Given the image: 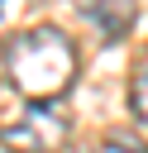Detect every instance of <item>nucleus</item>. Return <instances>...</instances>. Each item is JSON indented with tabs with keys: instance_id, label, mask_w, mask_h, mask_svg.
<instances>
[{
	"instance_id": "nucleus-6",
	"label": "nucleus",
	"mask_w": 148,
	"mask_h": 153,
	"mask_svg": "<svg viewBox=\"0 0 148 153\" xmlns=\"http://www.w3.org/2000/svg\"><path fill=\"white\" fill-rule=\"evenodd\" d=\"M19 10H24V0H0V33L19 19Z\"/></svg>"
},
{
	"instance_id": "nucleus-1",
	"label": "nucleus",
	"mask_w": 148,
	"mask_h": 153,
	"mask_svg": "<svg viewBox=\"0 0 148 153\" xmlns=\"http://www.w3.org/2000/svg\"><path fill=\"white\" fill-rule=\"evenodd\" d=\"M0 62H5V76L10 86L24 96V100H57L72 91L76 81V43L53 29V24H38V29H24L14 38H5L0 48Z\"/></svg>"
},
{
	"instance_id": "nucleus-2",
	"label": "nucleus",
	"mask_w": 148,
	"mask_h": 153,
	"mask_svg": "<svg viewBox=\"0 0 148 153\" xmlns=\"http://www.w3.org/2000/svg\"><path fill=\"white\" fill-rule=\"evenodd\" d=\"M72 139V115H62L53 100H29L10 124H0V143L10 153H62Z\"/></svg>"
},
{
	"instance_id": "nucleus-3",
	"label": "nucleus",
	"mask_w": 148,
	"mask_h": 153,
	"mask_svg": "<svg viewBox=\"0 0 148 153\" xmlns=\"http://www.w3.org/2000/svg\"><path fill=\"white\" fill-rule=\"evenodd\" d=\"M76 10L115 43V38H124L129 29H134V14H138V0H76Z\"/></svg>"
},
{
	"instance_id": "nucleus-4",
	"label": "nucleus",
	"mask_w": 148,
	"mask_h": 153,
	"mask_svg": "<svg viewBox=\"0 0 148 153\" xmlns=\"http://www.w3.org/2000/svg\"><path fill=\"white\" fill-rule=\"evenodd\" d=\"M129 110H134V120L148 129V48L138 53V62H134V72H129Z\"/></svg>"
},
{
	"instance_id": "nucleus-5",
	"label": "nucleus",
	"mask_w": 148,
	"mask_h": 153,
	"mask_svg": "<svg viewBox=\"0 0 148 153\" xmlns=\"http://www.w3.org/2000/svg\"><path fill=\"white\" fill-rule=\"evenodd\" d=\"M95 153H148V139L138 129H105L95 139Z\"/></svg>"
}]
</instances>
